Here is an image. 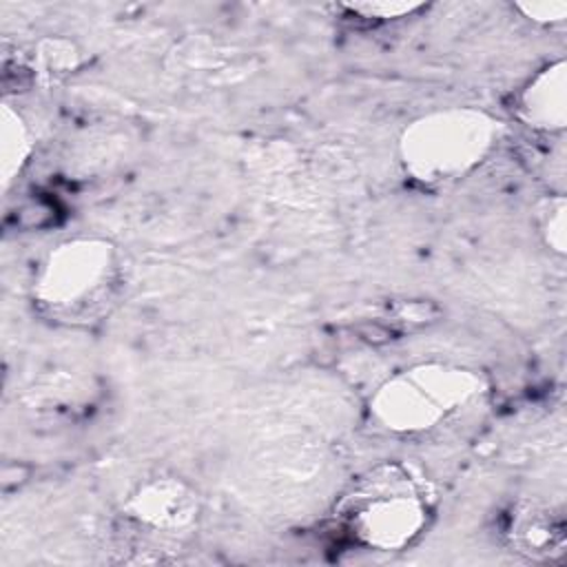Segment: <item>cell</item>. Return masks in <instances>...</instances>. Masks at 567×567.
<instances>
[{
    "instance_id": "3957f363",
    "label": "cell",
    "mask_w": 567,
    "mask_h": 567,
    "mask_svg": "<svg viewBox=\"0 0 567 567\" xmlns=\"http://www.w3.org/2000/svg\"><path fill=\"white\" fill-rule=\"evenodd\" d=\"M501 122L474 106H447L412 120L399 137L403 171L419 184L443 186L470 175L492 153Z\"/></svg>"
},
{
    "instance_id": "5b68a950",
    "label": "cell",
    "mask_w": 567,
    "mask_h": 567,
    "mask_svg": "<svg viewBox=\"0 0 567 567\" xmlns=\"http://www.w3.org/2000/svg\"><path fill=\"white\" fill-rule=\"evenodd\" d=\"M126 518L151 534L177 538L199 518L197 492L177 476H151L135 485L124 503Z\"/></svg>"
},
{
    "instance_id": "8fae6325",
    "label": "cell",
    "mask_w": 567,
    "mask_h": 567,
    "mask_svg": "<svg viewBox=\"0 0 567 567\" xmlns=\"http://www.w3.org/2000/svg\"><path fill=\"white\" fill-rule=\"evenodd\" d=\"M348 11L370 18V20H396L403 16H412L414 11L423 9L421 2H388V0H374V2H348L343 4Z\"/></svg>"
},
{
    "instance_id": "6da1fadb",
    "label": "cell",
    "mask_w": 567,
    "mask_h": 567,
    "mask_svg": "<svg viewBox=\"0 0 567 567\" xmlns=\"http://www.w3.org/2000/svg\"><path fill=\"white\" fill-rule=\"evenodd\" d=\"M122 288V259L104 237H71L55 244L33 279L38 310L64 326L102 321Z\"/></svg>"
},
{
    "instance_id": "52a82bcc",
    "label": "cell",
    "mask_w": 567,
    "mask_h": 567,
    "mask_svg": "<svg viewBox=\"0 0 567 567\" xmlns=\"http://www.w3.org/2000/svg\"><path fill=\"white\" fill-rule=\"evenodd\" d=\"M518 117L534 131L563 133L567 126V62L556 60L529 78L518 93Z\"/></svg>"
},
{
    "instance_id": "ba28073f",
    "label": "cell",
    "mask_w": 567,
    "mask_h": 567,
    "mask_svg": "<svg viewBox=\"0 0 567 567\" xmlns=\"http://www.w3.org/2000/svg\"><path fill=\"white\" fill-rule=\"evenodd\" d=\"M31 155V135L13 109H2V124H0V171H2V184L9 188L11 179L20 175L22 166L29 162Z\"/></svg>"
},
{
    "instance_id": "7a4b0ae2",
    "label": "cell",
    "mask_w": 567,
    "mask_h": 567,
    "mask_svg": "<svg viewBox=\"0 0 567 567\" xmlns=\"http://www.w3.org/2000/svg\"><path fill=\"white\" fill-rule=\"evenodd\" d=\"M334 514L357 545L374 551H399L416 543L427 529L432 496L405 465L381 463L352 483Z\"/></svg>"
},
{
    "instance_id": "7c38bea8",
    "label": "cell",
    "mask_w": 567,
    "mask_h": 567,
    "mask_svg": "<svg viewBox=\"0 0 567 567\" xmlns=\"http://www.w3.org/2000/svg\"><path fill=\"white\" fill-rule=\"evenodd\" d=\"M516 11L523 13L534 24L554 27L567 20V2L565 0H538V2H516Z\"/></svg>"
},
{
    "instance_id": "9c48e42d",
    "label": "cell",
    "mask_w": 567,
    "mask_h": 567,
    "mask_svg": "<svg viewBox=\"0 0 567 567\" xmlns=\"http://www.w3.org/2000/svg\"><path fill=\"white\" fill-rule=\"evenodd\" d=\"M35 62H38V69L44 78L60 80V78L73 73V69H78L80 53H78L75 44L69 42V40L47 38L38 44Z\"/></svg>"
},
{
    "instance_id": "8992f818",
    "label": "cell",
    "mask_w": 567,
    "mask_h": 567,
    "mask_svg": "<svg viewBox=\"0 0 567 567\" xmlns=\"http://www.w3.org/2000/svg\"><path fill=\"white\" fill-rule=\"evenodd\" d=\"M507 540L512 551L527 560L554 563L565 554V518L558 509L545 505H518L507 523Z\"/></svg>"
},
{
    "instance_id": "30bf717a",
    "label": "cell",
    "mask_w": 567,
    "mask_h": 567,
    "mask_svg": "<svg viewBox=\"0 0 567 567\" xmlns=\"http://www.w3.org/2000/svg\"><path fill=\"white\" fill-rule=\"evenodd\" d=\"M538 226L545 246L563 257L567 252V202L563 195H551L543 202Z\"/></svg>"
},
{
    "instance_id": "277c9868",
    "label": "cell",
    "mask_w": 567,
    "mask_h": 567,
    "mask_svg": "<svg viewBox=\"0 0 567 567\" xmlns=\"http://www.w3.org/2000/svg\"><path fill=\"white\" fill-rule=\"evenodd\" d=\"M481 377L456 363H419L385 379L370 399L377 425L392 434H423L470 405Z\"/></svg>"
}]
</instances>
